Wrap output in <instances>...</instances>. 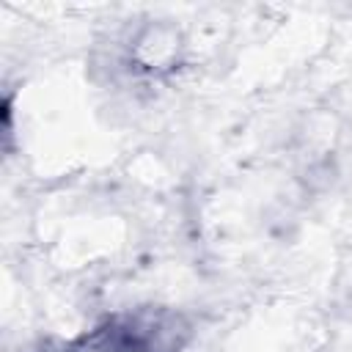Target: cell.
<instances>
[{"mask_svg":"<svg viewBox=\"0 0 352 352\" xmlns=\"http://www.w3.org/2000/svg\"><path fill=\"white\" fill-rule=\"evenodd\" d=\"M184 52V36L170 19H148L129 38V60L146 74H168Z\"/></svg>","mask_w":352,"mask_h":352,"instance_id":"obj_2","label":"cell"},{"mask_svg":"<svg viewBox=\"0 0 352 352\" xmlns=\"http://www.w3.org/2000/svg\"><path fill=\"white\" fill-rule=\"evenodd\" d=\"M116 319L124 352H182L195 333L182 311L162 305L135 308Z\"/></svg>","mask_w":352,"mask_h":352,"instance_id":"obj_1","label":"cell"}]
</instances>
